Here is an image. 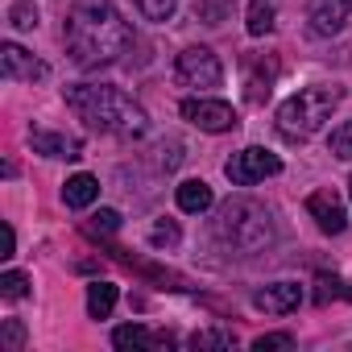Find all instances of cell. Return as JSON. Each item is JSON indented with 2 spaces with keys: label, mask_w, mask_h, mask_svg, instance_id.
Wrapping results in <instances>:
<instances>
[{
  "label": "cell",
  "mask_w": 352,
  "mask_h": 352,
  "mask_svg": "<svg viewBox=\"0 0 352 352\" xmlns=\"http://www.w3.org/2000/svg\"><path fill=\"white\" fill-rule=\"evenodd\" d=\"M63 42H67V54L75 67L96 71V67L116 63L129 50L133 30L116 13L112 0H75L67 13V25H63Z\"/></svg>",
  "instance_id": "6da1fadb"
},
{
  "label": "cell",
  "mask_w": 352,
  "mask_h": 352,
  "mask_svg": "<svg viewBox=\"0 0 352 352\" xmlns=\"http://www.w3.org/2000/svg\"><path fill=\"white\" fill-rule=\"evenodd\" d=\"M63 100H67V108L87 129H100V133H112V137H124V141L149 133L145 108L133 96H124L120 87H108V83H67Z\"/></svg>",
  "instance_id": "7a4b0ae2"
},
{
  "label": "cell",
  "mask_w": 352,
  "mask_h": 352,
  "mask_svg": "<svg viewBox=\"0 0 352 352\" xmlns=\"http://www.w3.org/2000/svg\"><path fill=\"white\" fill-rule=\"evenodd\" d=\"M216 241L228 253L253 257V253H265L278 245V220L257 199H228L216 212Z\"/></svg>",
  "instance_id": "3957f363"
},
{
  "label": "cell",
  "mask_w": 352,
  "mask_h": 352,
  "mask_svg": "<svg viewBox=\"0 0 352 352\" xmlns=\"http://www.w3.org/2000/svg\"><path fill=\"white\" fill-rule=\"evenodd\" d=\"M344 100V87L340 83H315V87H302L298 96H290L282 108H278V129L282 137L290 141H307L311 133H319L327 124V116L336 112V104Z\"/></svg>",
  "instance_id": "277c9868"
},
{
  "label": "cell",
  "mask_w": 352,
  "mask_h": 352,
  "mask_svg": "<svg viewBox=\"0 0 352 352\" xmlns=\"http://www.w3.org/2000/svg\"><path fill=\"white\" fill-rule=\"evenodd\" d=\"M224 174H228L232 187H253V183H261V179L282 174V157L270 153V149H261V145H249V149H241V153H232V157L224 162Z\"/></svg>",
  "instance_id": "5b68a950"
},
{
  "label": "cell",
  "mask_w": 352,
  "mask_h": 352,
  "mask_svg": "<svg viewBox=\"0 0 352 352\" xmlns=\"http://www.w3.org/2000/svg\"><path fill=\"white\" fill-rule=\"evenodd\" d=\"M174 75H179V83L199 87V91H212V87L224 83V67L208 46H187L179 54V63H174Z\"/></svg>",
  "instance_id": "8992f818"
},
{
  "label": "cell",
  "mask_w": 352,
  "mask_h": 352,
  "mask_svg": "<svg viewBox=\"0 0 352 352\" xmlns=\"http://www.w3.org/2000/svg\"><path fill=\"white\" fill-rule=\"evenodd\" d=\"M179 112H183V120H191V124L204 129V133H232V129L241 124L232 104H224V100H208V96H191V100H183Z\"/></svg>",
  "instance_id": "52a82bcc"
},
{
  "label": "cell",
  "mask_w": 352,
  "mask_h": 352,
  "mask_svg": "<svg viewBox=\"0 0 352 352\" xmlns=\"http://www.w3.org/2000/svg\"><path fill=\"white\" fill-rule=\"evenodd\" d=\"M0 67H5V79H21V83H38V79L50 75V67L42 58H34L30 50H21L17 42L0 46Z\"/></svg>",
  "instance_id": "ba28073f"
},
{
  "label": "cell",
  "mask_w": 352,
  "mask_h": 352,
  "mask_svg": "<svg viewBox=\"0 0 352 352\" xmlns=\"http://www.w3.org/2000/svg\"><path fill=\"white\" fill-rule=\"evenodd\" d=\"M307 212H311V220L323 228V232H344L348 228V212H344V199L327 187V191H315L311 199H307Z\"/></svg>",
  "instance_id": "9c48e42d"
},
{
  "label": "cell",
  "mask_w": 352,
  "mask_h": 352,
  "mask_svg": "<svg viewBox=\"0 0 352 352\" xmlns=\"http://www.w3.org/2000/svg\"><path fill=\"white\" fill-rule=\"evenodd\" d=\"M352 21V0H311V30L319 38L340 34Z\"/></svg>",
  "instance_id": "30bf717a"
},
{
  "label": "cell",
  "mask_w": 352,
  "mask_h": 352,
  "mask_svg": "<svg viewBox=\"0 0 352 352\" xmlns=\"http://www.w3.org/2000/svg\"><path fill=\"white\" fill-rule=\"evenodd\" d=\"M298 302H302V286L298 282H274V286L253 294V307L265 311V315H290V311H298Z\"/></svg>",
  "instance_id": "8fae6325"
},
{
  "label": "cell",
  "mask_w": 352,
  "mask_h": 352,
  "mask_svg": "<svg viewBox=\"0 0 352 352\" xmlns=\"http://www.w3.org/2000/svg\"><path fill=\"white\" fill-rule=\"evenodd\" d=\"M30 145H34V153H42V157H67V162H75V157L83 153V141H79V137L50 133V129H30Z\"/></svg>",
  "instance_id": "7c38bea8"
},
{
  "label": "cell",
  "mask_w": 352,
  "mask_h": 352,
  "mask_svg": "<svg viewBox=\"0 0 352 352\" xmlns=\"http://www.w3.org/2000/svg\"><path fill=\"white\" fill-rule=\"evenodd\" d=\"M112 344H116V348H124V352H133V348H170V344H174V336H170V331L153 336V331H145L141 323H124V327H116V331H112Z\"/></svg>",
  "instance_id": "4fadbf2b"
},
{
  "label": "cell",
  "mask_w": 352,
  "mask_h": 352,
  "mask_svg": "<svg viewBox=\"0 0 352 352\" xmlns=\"http://www.w3.org/2000/svg\"><path fill=\"white\" fill-rule=\"evenodd\" d=\"M96 199H100V179H96V174H75V179L63 183V204H67V208L83 212V208H91Z\"/></svg>",
  "instance_id": "5bb4252c"
},
{
  "label": "cell",
  "mask_w": 352,
  "mask_h": 352,
  "mask_svg": "<svg viewBox=\"0 0 352 352\" xmlns=\"http://www.w3.org/2000/svg\"><path fill=\"white\" fill-rule=\"evenodd\" d=\"M179 208L187 212V216H199V212H208L212 204H216V195H212V187L204 183V179H187V183H179Z\"/></svg>",
  "instance_id": "9a60e30c"
},
{
  "label": "cell",
  "mask_w": 352,
  "mask_h": 352,
  "mask_svg": "<svg viewBox=\"0 0 352 352\" xmlns=\"http://www.w3.org/2000/svg\"><path fill=\"white\" fill-rule=\"evenodd\" d=\"M116 298H120V290L112 282H91L87 286V315L91 319H108L112 307H116Z\"/></svg>",
  "instance_id": "2e32d148"
},
{
  "label": "cell",
  "mask_w": 352,
  "mask_h": 352,
  "mask_svg": "<svg viewBox=\"0 0 352 352\" xmlns=\"http://www.w3.org/2000/svg\"><path fill=\"white\" fill-rule=\"evenodd\" d=\"M245 17H249L245 25H249V34H253V38H265V34L274 30V9L265 5V0H253V5H249V13H245Z\"/></svg>",
  "instance_id": "e0dca14e"
},
{
  "label": "cell",
  "mask_w": 352,
  "mask_h": 352,
  "mask_svg": "<svg viewBox=\"0 0 352 352\" xmlns=\"http://www.w3.org/2000/svg\"><path fill=\"white\" fill-rule=\"evenodd\" d=\"M331 298H348V302H352V286L340 282V278L319 274V282H315V302H331Z\"/></svg>",
  "instance_id": "ac0fdd59"
},
{
  "label": "cell",
  "mask_w": 352,
  "mask_h": 352,
  "mask_svg": "<svg viewBox=\"0 0 352 352\" xmlns=\"http://www.w3.org/2000/svg\"><path fill=\"white\" fill-rule=\"evenodd\" d=\"M21 348H25V323L5 319L0 323V352H21Z\"/></svg>",
  "instance_id": "d6986e66"
},
{
  "label": "cell",
  "mask_w": 352,
  "mask_h": 352,
  "mask_svg": "<svg viewBox=\"0 0 352 352\" xmlns=\"http://www.w3.org/2000/svg\"><path fill=\"white\" fill-rule=\"evenodd\" d=\"M327 149H331L340 162H352V120H344V124H336V129H331Z\"/></svg>",
  "instance_id": "ffe728a7"
},
{
  "label": "cell",
  "mask_w": 352,
  "mask_h": 352,
  "mask_svg": "<svg viewBox=\"0 0 352 352\" xmlns=\"http://www.w3.org/2000/svg\"><path fill=\"white\" fill-rule=\"evenodd\" d=\"M179 241H183V232H179V224H174V220H157L149 228V245L153 249H174Z\"/></svg>",
  "instance_id": "44dd1931"
},
{
  "label": "cell",
  "mask_w": 352,
  "mask_h": 352,
  "mask_svg": "<svg viewBox=\"0 0 352 352\" xmlns=\"http://www.w3.org/2000/svg\"><path fill=\"white\" fill-rule=\"evenodd\" d=\"M0 294H5L9 302L25 298V294H30V274H21V270H9V274H0Z\"/></svg>",
  "instance_id": "7402d4cb"
},
{
  "label": "cell",
  "mask_w": 352,
  "mask_h": 352,
  "mask_svg": "<svg viewBox=\"0 0 352 352\" xmlns=\"http://www.w3.org/2000/svg\"><path fill=\"white\" fill-rule=\"evenodd\" d=\"M191 348H236V336L232 331H220V327H208V331H195L191 336Z\"/></svg>",
  "instance_id": "603a6c76"
},
{
  "label": "cell",
  "mask_w": 352,
  "mask_h": 352,
  "mask_svg": "<svg viewBox=\"0 0 352 352\" xmlns=\"http://www.w3.org/2000/svg\"><path fill=\"white\" fill-rule=\"evenodd\" d=\"M38 21H42V17H38V9L30 5V0H17V5L9 9V25L21 30V34H25V30H38Z\"/></svg>",
  "instance_id": "cb8c5ba5"
},
{
  "label": "cell",
  "mask_w": 352,
  "mask_h": 352,
  "mask_svg": "<svg viewBox=\"0 0 352 352\" xmlns=\"http://www.w3.org/2000/svg\"><path fill=\"white\" fill-rule=\"evenodd\" d=\"M137 9L145 21H170L174 9H179V0H137Z\"/></svg>",
  "instance_id": "d4e9b609"
},
{
  "label": "cell",
  "mask_w": 352,
  "mask_h": 352,
  "mask_svg": "<svg viewBox=\"0 0 352 352\" xmlns=\"http://www.w3.org/2000/svg\"><path fill=\"white\" fill-rule=\"evenodd\" d=\"M120 228V212H112V208H100L91 220H87V232H104V236H112Z\"/></svg>",
  "instance_id": "484cf974"
},
{
  "label": "cell",
  "mask_w": 352,
  "mask_h": 352,
  "mask_svg": "<svg viewBox=\"0 0 352 352\" xmlns=\"http://www.w3.org/2000/svg\"><path fill=\"white\" fill-rule=\"evenodd\" d=\"M290 344H294L290 331H270V336H257V340H253L257 352H265V348H290Z\"/></svg>",
  "instance_id": "4316f807"
},
{
  "label": "cell",
  "mask_w": 352,
  "mask_h": 352,
  "mask_svg": "<svg viewBox=\"0 0 352 352\" xmlns=\"http://www.w3.org/2000/svg\"><path fill=\"white\" fill-rule=\"evenodd\" d=\"M348 191H352V183H348Z\"/></svg>",
  "instance_id": "83f0119b"
}]
</instances>
